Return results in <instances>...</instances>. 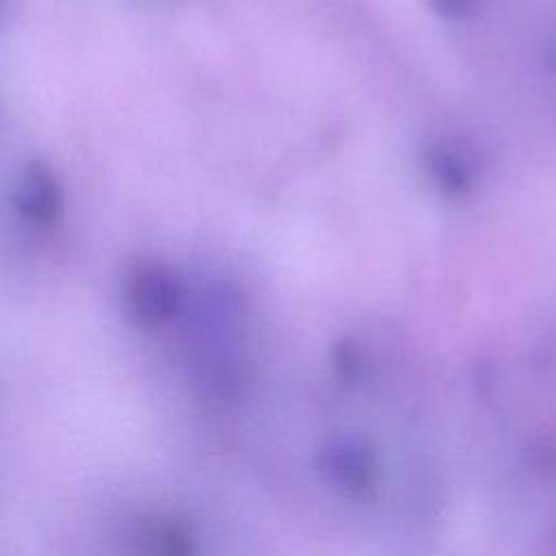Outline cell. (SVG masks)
<instances>
[{"label": "cell", "mask_w": 556, "mask_h": 556, "mask_svg": "<svg viewBox=\"0 0 556 556\" xmlns=\"http://www.w3.org/2000/svg\"><path fill=\"white\" fill-rule=\"evenodd\" d=\"M132 315L146 326L169 321L182 306V282L169 267L161 263H139L126 287Z\"/></svg>", "instance_id": "6da1fadb"}, {"label": "cell", "mask_w": 556, "mask_h": 556, "mask_svg": "<svg viewBox=\"0 0 556 556\" xmlns=\"http://www.w3.org/2000/svg\"><path fill=\"white\" fill-rule=\"evenodd\" d=\"M469 0H441V7L445 9H463Z\"/></svg>", "instance_id": "8992f818"}, {"label": "cell", "mask_w": 556, "mask_h": 556, "mask_svg": "<svg viewBox=\"0 0 556 556\" xmlns=\"http://www.w3.org/2000/svg\"><path fill=\"white\" fill-rule=\"evenodd\" d=\"M334 480L345 486H365L369 482V463L367 454L358 452L354 445H337L332 452H328V465H326Z\"/></svg>", "instance_id": "3957f363"}, {"label": "cell", "mask_w": 556, "mask_h": 556, "mask_svg": "<svg viewBox=\"0 0 556 556\" xmlns=\"http://www.w3.org/2000/svg\"><path fill=\"white\" fill-rule=\"evenodd\" d=\"M13 202L17 213L39 226L52 224L63 208V189L54 169L41 161H30L17 174Z\"/></svg>", "instance_id": "7a4b0ae2"}, {"label": "cell", "mask_w": 556, "mask_h": 556, "mask_svg": "<svg viewBox=\"0 0 556 556\" xmlns=\"http://www.w3.org/2000/svg\"><path fill=\"white\" fill-rule=\"evenodd\" d=\"M430 167L434 178L450 191V193H463L471 182L469 167L463 159H458L450 150H437L430 156Z\"/></svg>", "instance_id": "277c9868"}, {"label": "cell", "mask_w": 556, "mask_h": 556, "mask_svg": "<svg viewBox=\"0 0 556 556\" xmlns=\"http://www.w3.org/2000/svg\"><path fill=\"white\" fill-rule=\"evenodd\" d=\"M2 11H4V0H0V22H2Z\"/></svg>", "instance_id": "52a82bcc"}, {"label": "cell", "mask_w": 556, "mask_h": 556, "mask_svg": "<svg viewBox=\"0 0 556 556\" xmlns=\"http://www.w3.org/2000/svg\"><path fill=\"white\" fill-rule=\"evenodd\" d=\"M148 541V556H191V545L189 541L178 534L174 528H156L146 536Z\"/></svg>", "instance_id": "5b68a950"}]
</instances>
